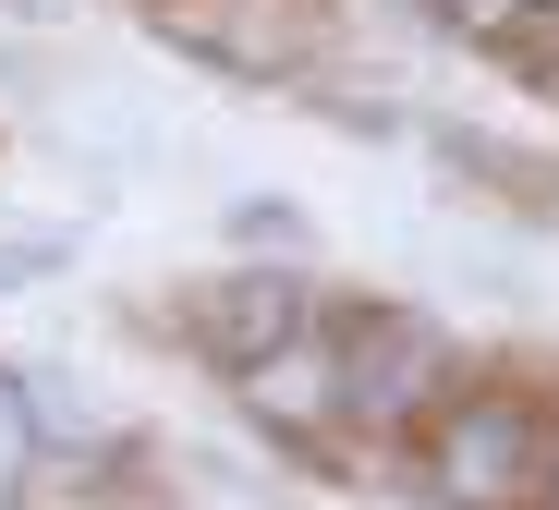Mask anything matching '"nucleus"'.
Masks as SVG:
<instances>
[{"mask_svg":"<svg viewBox=\"0 0 559 510\" xmlns=\"http://www.w3.org/2000/svg\"><path fill=\"white\" fill-rule=\"evenodd\" d=\"M426 389H450V341H438L426 317H365V329H353V353H341V401H353L365 426L426 414Z\"/></svg>","mask_w":559,"mask_h":510,"instance_id":"obj_1","label":"nucleus"},{"mask_svg":"<svg viewBox=\"0 0 559 510\" xmlns=\"http://www.w3.org/2000/svg\"><path fill=\"white\" fill-rule=\"evenodd\" d=\"M535 462H547V426L523 414V401H462L450 438H438V486H450L462 510L523 498V486H535Z\"/></svg>","mask_w":559,"mask_h":510,"instance_id":"obj_2","label":"nucleus"},{"mask_svg":"<svg viewBox=\"0 0 559 510\" xmlns=\"http://www.w3.org/2000/svg\"><path fill=\"white\" fill-rule=\"evenodd\" d=\"M293 317H305V292H293V280H219V292L195 304V341L231 353V365H267L280 341H293Z\"/></svg>","mask_w":559,"mask_h":510,"instance_id":"obj_3","label":"nucleus"},{"mask_svg":"<svg viewBox=\"0 0 559 510\" xmlns=\"http://www.w3.org/2000/svg\"><path fill=\"white\" fill-rule=\"evenodd\" d=\"M25 414H37L49 438H85V426H98V414H85V401H73L61 377H25Z\"/></svg>","mask_w":559,"mask_h":510,"instance_id":"obj_4","label":"nucleus"},{"mask_svg":"<svg viewBox=\"0 0 559 510\" xmlns=\"http://www.w3.org/2000/svg\"><path fill=\"white\" fill-rule=\"evenodd\" d=\"M511 13H523V0H450V25H475V37H499Z\"/></svg>","mask_w":559,"mask_h":510,"instance_id":"obj_5","label":"nucleus"},{"mask_svg":"<svg viewBox=\"0 0 559 510\" xmlns=\"http://www.w3.org/2000/svg\"><path fill=\"white\" fill-rule=\"evenodd\" d=\"M547 498H559V486H547Z\"/></svg>","mask_w":559,"mask_h":510,"instance_id":"obj_6","label":"nucleus"}]
</instances>
